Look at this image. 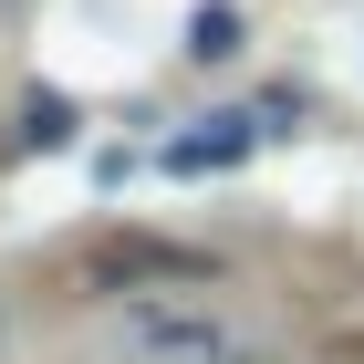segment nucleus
Wrapping results in <instances>:
<instances>
[{"instance_id": "1", "label": "nucleus", "mask_w": 364, "mask_h": 364, "mask_svg": "<svg viewBox=\"0 0 364 364\" xmlns=\"http://www.w3.org/2000/svg\"><path fill=\"white\" fill-rule=\"evenodd\" d=\"M84 291H167V281H219V260L188 250V240H156V229H94L73 250Z\"/></svg>"}, {"instance_id": "2", "label": "nucleus", "mask_w": 364, "mask_h": 364, "mask_svg": "<svg viewBox=\"0 0 364 364\" xmlns=\"http://www.w3.org/2000/svg\"><path fill=\"white\" fill-rule=\"evenodd\" d=\"M136 354H156V364H219L229 333L208 323V312H156V302H146L136 312Z\"/></svg>"}, {"instance_id": "3", "label": "nucleus", "mask_w": 364, "mask_h": 364, "mask_svg": "<svg viewBox=\"0 0 364 364\" xmlns=\"http://www.w3.org/2000/svg\"><path fill=\"white\" fill-rule=\"evenodd\" d=\"M240 146H250V114H219V136L177 146V167H219V156H240Z\"/></svg>"}, {"instance_id": "4", "label": "nucleus", "mask_w": 364, "mask_h": 364, "mask_svg": "<svg viewBox=\"0 0 364 364\" xmlns=\"http://www.w3.org/2000/svg\"><path fill=\"white\" fill-rule=\"evenodd\" d=\"M198 63H219V53H240V21H229V11H198V42H188Z\"/></svg>"}, {"instance_id": "5", "label": "nucleus", "mask_w": 364, "mask_h": 364, "mask_svg": "<svg viewBox=\"0 0 364 364\" xmlns=\"http://www.w3.org/2000/svg\"><path fill=\"white\" fill-rule=\"evenodd\" d=\"M333 364H364V333H343V343H333Z\"/></svg>"}, {"instance_id": "6", "label": "nucleus", "mask_w": 364, "mask_h": 364, "mask_svg": "<svg viewBox=\"0 0 364 364\" xmlns=\"http://www.w3.org/2000/svg\"><path fill=\"white\" fill-rule=\"evenodd\" d=\"M219 364H271V354H219Z\"/></svg>"}]
</instances>
